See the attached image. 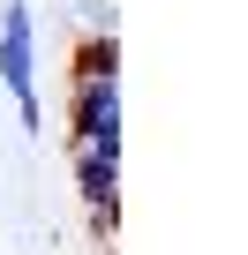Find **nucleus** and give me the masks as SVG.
Instances as JSON below:
<instances>
[{"instance_id": "f257e3e1", "label": "nucleus", "mask_w": 248, "mask_h": 255, "mask_svg": "<svg viewBox=\"0 0 248 255\" xmlns=\"http://www.w3.org/2000/svg\"><path fill=\"white\" fill-rule=\"evenodd\" d=\"M0 83L15 90V113H23L30 135H38V128H45V105H38V30H30V8H23V0L0 8Z\"/></svg>"}, {"instance_id": "f03ea898", "label": "nucleus", "mask_w": 248, "mask_h": 255, "mask_svg": "<svg viewBox=\"0 0 248 255\" xmlns=\"http://www.w3.org/2000/svg\"><path fill=\"white\" fill-rule=\"evenodd\" d=\"M68 143L120 158V83H68Z\"/></svg>"}, {"instance_id": "7ed1b4c3", "label": "nucleus", "mask_w": 248, "mask_h": 255, "mask_svg": "<svg viewBox=\"0 0 248 255\" xmlns=\"http://www.w3.org/2000/svg\"><path fill=\"white\" fill-rule=\"evenodd\" d=\"M68 158H75V195H83L90 225L113 240V225H120V158H98V150H68Z\"/></svg>"}, {"instance_id": "20e7f679", "label": "nucleus", "mask_w": 248, "mask_h": 255, "mask_svg": "<svg viewBox=\"0 0 248 255\" xmlns=\"http://www.w3.org/2000/svg\"><path fill=\"white\" fill-rule=\"evenodd\" d=\"M68 83H120V38L113 30H83V45L68 60Z\"/></svg>"}]
</instances>
